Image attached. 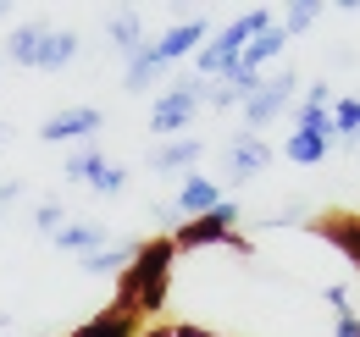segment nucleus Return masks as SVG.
I'll return each instance as SVG.
<instances>
[{
    "label": "nucleus",
    "mask_w": 360,
    "mask_h": 337,
    "mask_svg": "<svg viewBox=\"0 0 360 337\" xmlns=\"http://www.w3.org/2000/svg\"><path fill=\"white\" fill-rule=\"evenodd\" d=\"M50 28H56L50 17H28V22H17V28L6 34V55H0V61H11V67H39Z\"/></svg>",
    "instance_id": "9b49d317"
},
{
    "label": "nucleus",
    "mask_w": 360,
    "mask_h": 337,
    "mask_svg": "<svg viewBox=\"0 0 360 337\" xmlns=\"http://www.w3.org/2000/svg\"><path fill=\"white\" fill-rule=\"evenodd\" d=\"M205 39H211V22H205V17L172 22V28L161 34V39H150L144 50H139V55H128V72H122V84L134 88V94H144V88L155 84V78H161L167 67H178L183 55H194V50H200Z\"/></svg>",
    "instance_id": "f03ea898"
},
{
    "label": "nucleus",
    "mask_w": 360,
    "mask_h": 337,
    "mask_svg": "<svg viewBox=\"0 0 360 337\" xmlns=\"http://www.w3.org/2000/svg\"><path fill=\"white\" fill-rule=\"evenodd\" d=\"M321 298H327V304H333L338 315L349 310V288H344V282H327V288H321Z\"/></svg>",
    "instance_id": "a878e982"
},
{
    "label": "nucleus",
    "mask_w": 360,
    "mask_h": 337,
    "mask_svg": "<svg viewBox=\"0 0 360 337\" xmlns=\"http://www.w3.org/2000/svg\"><path fill=\"white\" fill-rule=\"evenodd\" d=\"M200 105H205V78H178V84L167 88V94H155V105H150V133L155 138H178L183 127L200 117Z\"/></svg>",
    "instance_id": "39448f33"
},
{
    "label": "nucleus",
    "mask_w": 360,
    "mask_h": 337,
    "mask_svg": "<svg viewBox=\"0 0 360 337\" xmlns=\"http://www.w3.org/2000/svg\"><path fill=\"white\" fill-rule=\"evenodd\" d=\"M100 28H105V39L117 44L122 55H139V50L150 44V28H144V17H139V11H111Z\"/></svg>",
    "instance_id": "2eb2a0df"
},
{
    "label": "nucleus",
    "mask_w": 360,
    "mask_h": 337,
    "mask_svg": "<svg viewBox=\"0 0 360 337\" xmlns=\"http://www.w3.org/2000/svg\"><path fill=\"white\" fill-rule=\"evenodd\" d=\"M78 44H84L78 28H50L45 55H39V72H61V67H72V61H78Z\"/></svg>",
    "instance_id": "f3484780"
},
{
    "label": "nucleus",
    "mask_w": 360,
    "mask_h": 337,
    "mask_svg": "<svg viewBox=\"0 0 360 337\" xmlns=\"http://www.w3.org/2000/svg\"><path fill=\"white\" fill-rule=\"evenodd\" d=\"M266 166H271V144L261 138V133H238V138H227V150H222L227 183H250V177H261Z\"/></svg>",
    "instance_id": "6e6552de"
},
{
    "label": "nucleus",
    "mask_w": 360,
    "mask_h": 337,
    "mask_svg": "<svg viewBox=\"0 0 360 337\" xmlns=\"http://www.w3.org/2000/svg\"><path fill=\"white\" fill-rule=\"evenodd\" d=\"M0 72H6V61H0Z\"/></svg>",
    "instance_id": "72a5a7b5"
},
{
    "label": "nucleus",
    "mask_w": 360,
    "mask_h": 337,
    "mask_svg": "<svg viewBox=\"0 0 360 337\" xmlns=\"http://www.w3.org/2000/svg\"><path fill=\"white\" fill-rule=\"evenodd\" d=\"M167 238H172V249H178V254L183 249H205V244H227V249H238V254L255 249V244L238 232V205H233V199H222L217 211L194 216V221H178Z\"/></svg>",
    "instance_id": "20e7f679"
},
{
    "label": "nucleus",
    "mask_w": 360,
    "mask_h": 337,
    "mask_svg": "<svg viewBox=\"0 0 360 337\" xmlns=\"http://www.w3.org/2000/svg\"><path fill=\"white\" fill-rule=\"evenodd\" d=\"M6 11H11V6H0V22H6Z\"/></svg>",
    "instance_id": "7c9ffc66"
},
{
    "label": "nucleus",
    "mask_w": 360,
    "mask_h": 337,
    "mask_svg": "<svg viewBox=\"0 0 360 337\" xmlns=\"http://www.w3.org/2000/svg\"><path fill=\"white\" fill-rule=\"evenodd\" d=\"M6 138H11V122H0V144H6Z\"/></svg>",
    "instance_id": "c756f323"
},
{
    "label": "nucleus",
    "mask_w": 360,
    "mask_h": 337,
    "mask_svg": "<svg viewBox=\"0 0 360 337\" xmlns=\"http://www.w3.org/2000/svg\"><path fill=\"white\" fill-rule=\"evenodd\" d=\"M105 127V111L100 105H67V111H56V117H45V127H39V138L45 144H67V138H94Z\"/></svg>",
    "instance_id": "1a4fd4ad"
},
{
    "label": "nucleus",
    "mask_w": 360,
    "mask_h": 337,
    "mask_svg": "<svg viewBox=\"0 0 360 337\" xmlns=\"http://www.w3.org/2000/svg\"><path fill=\"white\" fill-rule=\"evenodd\" d=\"M61 227H67V211H61V199H39V205H34V232L56 238Z\"/></svg>",
    "instance_id": "5701e85b"
},
{
    "label": "nucleus",
    "mask_w": 360,
    "mask_h": 337,
    "mask_svg": "<svg viewBox=\"0 0 360 337\" xmlns=\"http://www.w3.org/2000/svg\"><path fill=\"white\" fill-rule=\"evenodd\" d=\"M134 254H139V238H122V244H105V249L84 254V260H78V271H84V277H122Z\"/></svg>",
    "instance_id": "dca6fc26"
},
{
    "label": "nucleus",
    "mask_w": 360,
    "mask_h": 337,
    "mask_svg": "<svg viewBox=\"0 0 360 337\" xmlns=\"http://www.w3.org/2000/svg\"><path fill=\"white\" fill-rule=\"evenodd\" d=\"M349 144H360V133H355V138H349Z\"/></svg>",
    "instance_id": "473e14b6"
},
{
    "label": "nucleus",
    "mask_w": 360,
    "mask_h": 337,
    "mask_svg": "<svg viewBox=\"0 0 360 337\" xmlns=\"http://www.w3.org/2000/svg\"><path fill=\"white\" fill-rule=\"evenodd\" d=\"M200 155H205V144H200V138H161V144L144 155V166L161 171V177H167V171H183V177H188Z\"/></svg>",
    "instance_id": "ddd939ff"
},
{
    "label": "nucleus",
    "mask_w": 360,
    "mask_h": 337,
    "mask_svg": "<svg viewBox=\"0 0 360 337\" xmlns=\"http://www.w3.org/2000/svg\"><path fill=\"white\" fill-rule=\"evenodd\" d=\"M316 17H321V6H316V0H294V6H288V17H277V28L294 39V34L316 28Z\"/></svg>",
    "instance_id": "4be33fe9"
},
{
    "label": "nucleus",
    "mask_w": 360,
    "mask_h": 337,
    "mask_svg": "<svg viewBox=\"0 0 360 337\" xmlns=\"http://www.w3.org/2000/svg\"><path fill=\"white\" fill-rule=\"evenodd\" d=\"M305 232H316L321 244H333V249H338V254H344V260L360 271V216H355V211H321Z\"/></svg>",
    "instance_id": "9d476101"
},
{
    "label": "nucleus",
    "mask_w": 360,
    "mask_h": 337,
    "mask_svg": "<svg viewBox=\"0 0 360 337\" xmlns=\"http://www.w3.org/2000/svg\"><path fill=\"white\" fill-rule=\"evenodd\" d=\"M50 244L84 260V254H94V249H105V244H111V227H105V221H72V227H61Z\"/></svg>",
    "instance_id": "4468645a"
},
{
    "label": "nucleus",
    "mask_w": 360,
    "mask_h": 337,
    "mask_svg": "<svg viewBox=\"0 0 360 337\" xmlns=\"http://www.w3.org/2000/svg\"><path fill=\"white\" fill-rule=\"evenodd\" d=\"M139 337H172V326H161V321H155V326H144Z\"/></svg>",
    "instance_id": "c85d7f7f"
},
{
    "label": "nucleus",
    "mask_w": 360,
    "mask_h": 337,
    "mask_svg": "<svg viewBox=\"0 0 360 337\" xmlns=\"http://www.w3.org/2000/svg\"><path fill=\"white\" fill-rule=\"evenodd\" d=\"M294 122L305 127V133L333 138V105H327V100H300V105H294Z\"/></svg>",
    "instance_id": "412c9836"
},
{
    "label": "nucleus",
    "mask_w": 360,
    "mask_h": 337,
    "mask_svg": "<svg viewBox=\"0 0 360 337\" xmlns=\"http://www.w3.org/2000/svg\"><path fill=\"white\" fill-rule=\"evenodd\" d=\"M355 133H360V100L344 94V100H333V144H349Z\"/></svg>",
    "instance_id": "aec40b11"
},
{
    "label": "nucleus",
    "mask_w": 360,
    "mask_h": 337,
    "mask_svg": "<svg viewBox=\"0 0 360 337\" xmlns=\"http://www.w3.org/2000/svg\"><path fill=\"white\" fill-rule=\"evenodd\" d=\"M327 150H333V138H321V133H305V127H294V138L283 144V155H288L294 166H316V161H327Z\"/></svg>",
    "instance_id": "6ab92c4d"
},
{
    "label": "nucleus",
    "mask_w": 360,
    "mask_h": 337,
    "mask_svg": "<svg viewBox=\"0 0 360 337\" xmlns=\"http://www.w3.org/2000/svg\"><path fill=\"white\" fill-rule=\"evenodd\" d=\"M333 337H360V315L355 310H344V315L333 321Z\"/></svg>",
    "instance_id": "bb28decb"
},
{
    "label": "nucleus",
    "mask_w": 360,
    "mask_h": 337,
    "mask_svg": "<svg viewBox=\"0 0 360 337\" xmlns=\"http://www.w3.org/2000/svg\"><path fill=\"white\" fill-rule=\"evenodd\" d=\"M172 238H139V254L128 260V271L117 277V298L139 304V315H161L167 310V293H172Z\"/></svg>",
    "instance_id": "f257e3e1"
},
{
    "label": "nucleus",
    "mask_w": 360,
    "mask_h": 337,
    "mask_svg": "<svg viewBox=\"0 0 360 337\" xmlns=\"http://www.w3.org/2000/svg\"><path fill=\"white\" fill-rule=\"evenodd\" d=\"M271 22H277V17H271L266 6H250V11H238L233 22H222V28L211 34V39L194 50V78H227V72L238 67L244 44L255 39V34H266Z\"/></svg>",
    "instance_id": "7ed1b4c3"
},
{
    "label": "nucleus",
    "mask_w": 360,
    "mask_h": 337,
    "mask_svg": "<svg viewBox=\"0 0 360 337\" xmlns=\"http://www.w3.org/2000/svg\"><path fill=\"white\" fill-rule=\"evenodd\" d=\"M105 166H111V161H105L100 138H84V144L67 155V177H72V183H84V188H89V183H94V177H100Z\"/></svg>",
    "instance_id": "a211bd4d"
},
{
    "label": "nucleus",
    "mask_w": 360,
    "mask_h": 337,
    "mask_svg": "<svg viewBox=\"0 0 360 337\" xmlns=\"http://www.w3.org/2000/svg\"><path fill=\"white\" fill-rule=\"evenodd\" d=\"M294 88H300V72H288V67H283V72H271V78H261V84L244 94V105H238V111H244V122H250L244 133H261V127L277 122V117L288 111Z\"/></svg>",
    "instance_id": "423d86ee"
},
{
    "label": "nucleus",
    "mask_w": 360,
    "mask_h": 337,
    "mask_svg": "<svg viewBox=\"0 0 360 337\" xmlns=\"http://www.w3.org/2000/svg\"><path fill=\"white\" fill-rule=\"evenodd\" d=\"M227 194H222V183L217 177H200V171H188L178 183V199H172V216L178 221H194V216H205V211H217Z\"/></svg>",
    "instance_id": "f8f14e48"
},
{
    "label": "nucleus",
    "mask_w": 360,
    "mask_h": 337,
    "mask_svg": "<svg viewBox=\"0 0 360 337\" xmlns=\"http://www.w3.org/2000/svg\"><path fill=\"white\" fill-rule=\"evenodd\" d=\"M139 332H144L139 304H128V298H111L105 310H94L89 321H78L67 337H139Z\"/></svg>",
    "instance_id": "0eeeda50"
},
{
    "label": "nucleus",
    "mask_w": 360,
    "mask_h": 337,
    "mask_svg": "<svg viewBox=\"0 0 360 337\" xmlns=\"http://www.w3.org/2000/svg\"><path fill=\"white\" fill-rule=\"evenodd\" d=\"M0 332H6V315H0Z\"/></svg>",
    "instance_id": "2f4dec72"
},
{
    "label": "nucleus",
    "mask_w": 360,
    "mask_h": 337,
    "mask_svg": "<svg viewBox=\"0 0 360 337\" xmlns=\"http://www.w3.org/2000/svg\"><path fill=\"white\" fill-rule=\"evenodd\" d=\"M172 337H222V332H205V326H194V321H178Z\"/></svg>",
    "instance_id": "cd10ccee"
},
{
    "label": "nucleus",
    "mask_w": 360,
    "mask_h": 337,
    "mask_svg": "<svg viewBox=\"0 0 360 337\" xmlns=\"http://www.w3.org/2000/svg\"><path fill=\"white\" fill-rule=\"evenodd\" d=\"M22 194H28V188H22V177H0V221H6V211H11Z\"/></svg>",
    "instance_id": "393cba45"
},
{
    "label": "nucleus",
    "mask_w": 360,
    "mask_h": 337,
    "mask_svg": "<svg viewBox=\"0 0 360 337\" xmlns=\"http://www.w3.org/2000/svg\"><path fill=\"white\" fill-rule=\"evenodd\" d=\"M89 188L100 194V199H117V194L128 188V166H105V171H100V177L89 183Z\"/></svg>",
    "instance_id": "b1692460"
}]
</instances>
